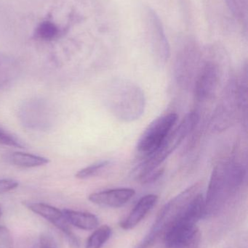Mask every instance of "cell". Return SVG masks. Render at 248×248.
I'll list each match as a JSON object with an SVG mask.
<instances>
[{"label":"cell","instance_id":"obj_1","mask_svg":"<svg viewBox=\"0 0 248 248\" xmlns=\"http://www.w3.org/2000/svg\"><path fill=\"white\" fill-rule=\"evenodd\" d=\"M246 175V169L237 162H223L215 166L204 199L203 218L215 217L224 209L243 185Z\"/></svg>","mask_w":248,"mask_h":248},{"label":"cell","instance_id":"obj_2","mask_svg":"<svg viewBox=\"0 0 248 248\" xmlns=\"http://www.w3.org/2000/svg\"><path fill=\"white\" fill-rule=\"evenodd\" d=\"M106 105L111 113L119 120L135 122L144 114L145 95L141 87L131 80L116 78L108 87Z\"/></svg>","mask_w":248,"mask_h":248},{"label":"cell","instance_id":"obj_3","mask_svg":"<svg viewBox=\"0 0 248 248\" xmlns=\"http://www.w3.org/2000/svg\"><path fill=\"white\" fill-rule=\"evenodd\" d=\"M204 216V198L199 194L180 217L165 232V248H197L201 234L197 223Z\"/></svg>","mask_w":248,"mask_h":248},{"label":"cell","instance_id":"obj_4","mask_svg":"<svg viewBox=\"0 0 248 248\" xmlns=\"http://www.w3.org/2000/svg\"><path fill=\"white\" fill-rule=\"evenodd\" d=\"M200 184H195L181 192L165 204L159 213L152 227L147 235L135 248L151 247L165 232L183 214L188 205L201 193Z\"/></svg>","mask_w":248,"mask_h":248},{"label":"cell","instance_id":"obj_5","mask_svg":"<svg viewBox=\"0 0 248 248\" xmlns=\"http://www.w3.org/2000/svg\"><path fill=\"white\" fill-rule=\"evenodd\" d=\"M199 116L196 112L188 113L179 125L170 131L162 145L138 166V171L145 175L153 170L160 169V166L174 151L183 140L196 128Z\"/></svg>","mask_w":248,"mask_h":248},{"label":"cell","instance_id":"obj_6","mask_svg":"<svg viewBox=\"0 0 248 248\" xmlns=\"http://www.w3.org/2000/svg\"><path fill=\"white\" fill-rule=\"evenodd\" d=\"M177 120V114L171 113L151 122L138 140V153L146 157L154 153L164 142Z\"/></svg>","mask_w":248,"mask_h":248},{"label":"cell","instance_id":"obj_7","mask_svg":"<svg viewBox=\"0 0 248 248\" xmlns=\"http://www.w3.org/2000/svg\"><path fill=\"white\" fill-rule=\"evenodd\" d=\"M146 19L153 56L156 63L159 66H163L165 65L170 57V44L163 23L155 10L151 7H147L146 10Z\"/></svg>","mask_w":248,"mask_h":248},{"label":"cell","instance_id":"obj_8","mask_svg":"<svg viewBox=\"0 0 248 248\" xmlns=\"http://www.w3.org/2000/svg\"><path fill=\"white\" fill-rule=\"evenodd\" d=\"M22 124L33 130L48 129L53 122V112L50 105L42 99H31L25 102L19 110Z\"/></svg>","mask_w":248,"mask_h":248},{"label":"cell","instance_id":"obj_9","mask_svg":"<svg viewBox=\"0 0 248 248\" xmlns=\"http://www.w3.org/2000/svg\"><path fill=\"white\" fill-rule=\"evenodd\" d=\"M221 75V68L215 61L209 60L201 65L194 86V94L197 101H207L215 94Z\"/></svg>","mask_w":248,"mask_h":248},{"label":"cell","instance_id":"obj_10","mask_svg":"<svg viewBox=\"0 0 248 248\" xmlns=\"http://www.w3.org/2000/svg\"><path fill=\"white\" fill-rule=\"evenodd\" d=\"M199 53L198 45L189 41L178 50L175 60L174 74L176 81L183 87L189 86L195 73Z\"/></svg>","mask_w":248,"mask_h":248},{"label":"cell","instance_id":"obj_11","mask_svg":"<svg viewBox=\"0 0 248 248\" xmlns=\"http://www.w3.org/2000/svg\"><path fill=\"white\" fill-rule=\"evenodd\" d=\"M26 206L32 212L45 218L61 230L73 248H80V241L73 233L70 227L71 225L66 219L62 211L52 205L41 202H29L26 204Z\"/></svg>","mask_w":248,"mask_h":248},{"label":"cell","instance_id":"obj_12","mask_svg":"<svg viewBox=\"0 0 248 248\" xmlns=\"http://www.w3.org/2000/svg\"><path fill=\"white\" fill-rule=\"evenodd\" d=\"M135 194V190L131 188L108 189L91 194L89 201L100 206L119 208L129 202Z\"/></svg>","mask_w":248,"mask_h":248},{"label":"cell","instance_id":"obj_13","mask_svg":"<svg viewBox=\"0 0 248 248\" xmlns=\"http://www.w3.org/2000/svg\"><path fill=\"white\" fill-rule=\"evenodd\" d=\"M157 201L158 197L155 195H147L143 197L137 202L128 217L120 223V227L125 230H132L136 227L152 209Z\"/></svg>","mask_w":248,"mask_h":248},{"label":"cell","instance_id":"obj_14","mask_svg":"<svg viewBox=\"0 0 248 248\" xmlns=\"http://www.w3.org/2000/svg\"><path fill=\"white\" fill-rule=\"evenodd\" d=\"M62 211L70 225L83 230H93L99 227V218L94 214L69 209Z\"/></svg>","mask_w":248,"mask_h":248},{"label":"cell","instance_id":"obj_15","mask_svg":"<svg viewBox=\"0 0 248 248\" xmlns=\"http://www.w3.org/2000/svg\"><path fill=\"white\" fill-rule=\"evenodd\" d=\"M19 72L18 63L11 56L0 53V89L13 82Z\"/></svg>","mask_w":248,"mask_h":248},{"label":"cell","instance_id":"obj_16","mask_svg":"<svg viewBox=\"0 0 248 248\" xmlns=\"http://www.w3.org/2000/svg\"><path fill=\"white\" fill-rule=\"evenodd\" d=\"M8 160L12 164L17 167L26 169L45 166L50 162L49 159L47 157L21 152L12 153L9 155Z\"/></svg>","mask_w":248,"mask_h":248},{"label":"cell","instance_id":"obj_17","mask_svg":"<svg viewBox=\"0 0 248 248\" xmlns=\"http://www.w3.org/2000/svg\"><path fill=\"white\" fill-rule=\"evenodd\" d=\"M61 31L59 28L50 20L41 22L35 29L33 37L38 40L50 42L58 39Z\"/></svg>","mask_w":248,"mask_h":248},{"label":"cell","instance_id":"obj_18","mask_svg":"<svg viewBox=\"0 0 248 248\" xmlns=\"http://www.w3.org/2000/svg\"><path fill=\"white\" fill-rule=\"evenodd\" d=\"M112 233V229L109 226L103 225L99 227L89 237L85 248H101L102 246L109 240Z\"/></svg>","mask_w":248,"mask_h":248},{"label":"cell","instance_id":"obj_19","mask_svg":"<svg viewBox=\"0 0 248 248\" xmlns=\"http://www.w3.org/2000/svg\"><path fill=\"white\" fill-rule=\"evenodd\" d=\"M110 162L109 160H102L94 164L90 165L77 172L76 178L79 179H87L98 176L105 168L107 167Z\"/></svg>","mask_w":248,"mask_h":248},{"label":"cell","instance_id":"obj_20","mask_svg":"<svg viewBox=\"0 0 248 248\" xmlns=\"http://www.w3.org/2000/svg\"><path fill=\"white\" fill-rule=\"evenodd\" d=\"M227 4L234 16L240 20L247 17V0H227Z\"/></svg>","mask_w":248,"mask_h":248},{"label":"cell","instance_id":"obj_21","mask_svg":"<svg viewBox=\"0 0 248 248\" xmlns=\"http://www.w3.org/2000/svg\"><path fill=\"white\" fill-rule=\"evenodd\" d=\"M0 144L16 147V148H25V144L17 137L5 131L0 127Z\"/></svg>","mask_w":248,"mask_h":248},{"label":"cell","instance_id":"obj_22","mask_svg":"<svg viewBox=\"0 0 248 248\" xmlns=\"http://www.w3.org/2000/svg\"><path fill=\"white\" fill-rule=\"evenodd\" d=\"M32 248H58V244L50 233H43Z\"/></svg>","mask_w":248,"mask_h":248},{"label":"cell","instance_id":"obj_23","mask_svg":"<svg viewBox=\"0 0 248 248\" xmlns=\"http://www.w3.org/2000/svg\"><path fill=\"white\" fill-rule=\"evenodd\" d=\"M0 248H13V240L8 228L0 227Z\"/></svg>","mask_w":248,"mask_h":248},{"label":"cell","instance_id":"obj_24","mask_svg":"<svg viewBox=\"0 0 248 248\" xmlns=\"http://www.w3.org/2000/svg\"><path fill=\"white\" fill-rule=\"evenodd\" d=\"M18 182L14 179H0V195L13 190L18 186Z\"/></svg>","mask_w":248,"mask_h":248},{"label":"cell","instance_id":"obj_25","mask_svg":"<svg viewBox=\"0 0 248 248\" xmlns=\"http://www.w3.org/2000/svg\"><path fill=\"white\" fill-rule=\"evenodd\" d=\"M1 214H2V209H1V206L0 205V217H1Z\"/></svg>","mask_w":248,"mask_h":248}]
</instances>
